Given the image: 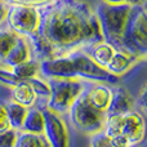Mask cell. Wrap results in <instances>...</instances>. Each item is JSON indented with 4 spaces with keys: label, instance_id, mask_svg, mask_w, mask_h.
<instances>
[{
    "label": "cell",
    "instance_id": "cell-18",
    "mask_svg": "<svg viewBox=\"0 0 147 147\" xmlns=\"http://www.w3.org/2000/svg\"><path fill=\"white\" fill-rule=\"evenodd\" d=\"M14 147H51L43 133H30L18 130Z\"/></svg>",
    "mask_w": 147,
    "mask_h": 147
},
{
    "label": "cell",
    "instance_id": "cell-10",
    "mask_svg": "<svg viewBox=\"0 0 147 147\" xmlns=\"http://www.w3.org/2000/svg\"><path fill=\"white\" fill-rule=\"evenodd\" d=\"M83 93L94 109L105 114H109V109L112 101V96H114V86H111V84L85 81Z\"/></svg>",
    "mask_w": 147,
    "mask_h": 147
},
{
    "label": "cell",
    "instance_id": "cell-22",
    "mask_svg": "<svg viewBox=\"0 0 147 147\" xmlns=\"http://www.w3.org/2000/svg\"><path fill=\"white\" fill-rule=\"evenodd\" d=\"M21 81L12 72L10 69H5V67H0V84L8 88H12L16 84Z\"/></svg>",
    "mask_w": 147,
    "mask_h": 147
},
{
    "label": "cell",
    "instance_id": "cell-7",
    "mask_svg": "<svg viewBox=\"0 0 147 147\" xmlns=\"http://www.w3.org/2000/svg\"><path fill=\"white\" fill-rule=\"evenodd\" d=\"M5 25L17 35L26 38L31 44L38 36L40 25V7L8 4Z\"/></svg>",
    "mask_w": 147,
    "mask_h": 147
},
{
    "label": "cell",
    "instance_id": "cell-1",
    "mask_svg": "<svg viewBox=\"0 0 147 147\" xmlns=\"http://www.w3.org/2000/svg\"><path fill=\"white\" fill-rule=\"evenodd\" d=\"M103 40L94 8L81 0H56L40 7L38 36L31 44L38 61L65 56Z\"/></svg>",
    "mask_w": 147,
    "mask_h": 147
},
{
    "label": "cell",
    "instance_id": "cell-20",
    "mask_svg": "<svg viewBox=\"0 0 147 147\" xmlns=\"http://www.w3.org/2000/svg\"><path fill=\"white\" fill-rule=\"evenodd\" d=\"M18 38H20V35L13 32L10 28L8 27L0 28V65L3 63L5 57L12 51L14 44L17 43Z\"/></svg>",
    "mask_w": 147,
    "mask_h": 147
},
{
    "label": "cell",
    "instance_id": "cell-17",
    "mask_svg": "<svg viewBox=\"0 0 147 147\" xmlns=\"http://www.w3.org/2000/svg\"><path fill=\"white\" fill-rule=\"evenodd\" d=\"M5 111H7V116L8 120H9L10 128L14 130H21L22 129V124L23 120H25L26 112H27V107L22 106L20 103H16L12 99L8 101L7 103H4Z\"/></svg>",
    "mask_w": 147,
    "mask_h": 147
},
{
    "label": "cell",
    "instance_id": "cell-2",
    "mask_svg": "<svg viewBox=\"0 0 147 147\" xmlns=\"http://www.w3.org/2000/svg\"><path fill=\"white\" fill-rule=\"evenodd\" d=\"M39 75H41L45 79H79V80L84 81L107 83L111 85L117 84L119 81L117 76L99 67L83 49L65 54V56L40 61Z\"/></svg>",
    "mask_w": 147,
    "mask_h": 147
},
{
    "label": "cell",
    "instance_id": "cell-27",
    "mask_svg": "<svg viewBox=\"0 0 147 147\" xmlns=\"http://www.w3.org/2000/svg\"><path fill=\"white\" fill-rule=\"evenodd\" d=\"M8 129H12V128H10L4 105L0 103V132H5V130H8Z\"/></svg>",
    "mask_w": 147,
    "mask_h": 147
},
{
    "label": "cell",
    "instance_id": "cell-25",
    "mask_svg": "<svg viewBox=\"0 0 147 147\" xmlns=\"http://www.w3.org/2000/svg\"><path fill=\"white\" fill-rule=\"evenodd\" d=\"M7 4H22V5H35V7H43V5L51 4L56 0H4Z\"/></svg>",
    "mask_w": 147,
    "mask_h": 147
},
{
    "label": "cell",
    "instance_id": "cell-14",
    "mask_svg": "<svg viewBox=\"0 0 147 147\" xmlns=\"http://www.w3.org/2000/svg\"><path fill=\"white\" fill-rule=\"evenodd\" d=\"M10 99L16 103L27 107V109L38 103V97H36L35 92L32 90L31 85L26 80L18 81L14 86L10 88Z\"/></svg>",
    "mask_w": 147,
    "mask_h": 147
},
{
    "label": "cell",
    "instance_id": "cell-8",
    "mask_svg": "<svg viewBox=\"0 0 147 147\" xmlns=\"http://www.w3.org/2000/svg\"><path fill=\"white\" fill-rule=\"evenodd\" d=\"M124 51L145 59L147 53V13L145 4L133 5L124 35Z\"/></svg>",
    "mask_w": 147,
    "mask_h": 147
},
{
    "label": "cell",
    "instance_id": "cell-6",
    "mask_svg": "<svg viewBox=\"0 0 147 147\" xmlns=\"http://www.w3.org/2000/svg\"><path fill=\"white\" fill-rule=\"evenodd\" d=\"M47 80L51 88V96L44 107L58 115H66L74 101L83 92L85 81L65 78H51Z\"/></svg>",
    "mask_w": 147,
    "mask_h": 147
},
{
    "label": "cell",
    "instance_id": "cell-23",
    "mask_svg": "<svg viewBox=\"0 0 147 147\" xmlns=\"http://www.w3.org/2000/svg\"><path fill=\"white\" fill-rule=\"evenodd\" d=\"M17 130L8 129L5 132H0V147H14Z\"/></svg>",
    "mask_w": 147,
    "mask_h": 147
},
{
    "label": "cell",
    "instance_id": "cell-13",
    "mask_svg": "<svg viewBox=\"0 0 147 147\" xmlns=\"http://www.w3.org/2000/svg\"><path fill=\"white\" fill-rule=\"evenodd\" d=\"M99 67L106 69L107 63L110 62V59L112 58L114 53L116 52V48L114 45H111L110 43H107L106 40H101L97 43L89 45L88 48L83 49Z\"/></svg>",
    "mask_w": 147,
    "mask_h": 147
},
{
    "label": "cell",
    "instance_id": "cell-3",
    "mask_svg": "<svg viewBox=\"0 0 147 147\" xmlns=\"http://www.w3.org/2000/svg\"><path fill=\"white\" fill-rule=\"evenodd\" d=\"M102 132L110 138L112 147H136L145 140V116L138 110L123 114H107Z\"/></svg>",
    "mask_w": 147,
    "mask_h": 147
},
{
    "label": "cell",
    "instance_id": "cell-12",
    "mask_svg": "<svg viewBox=\"0 0 147 147\" xmlns=\"http://www.w3.org/2000/svg\"><path fill=\"white\" fill-rule=\"evenodd\" d=\"M32 57H34V52H32L31 43L26 38L20 36L17 43L12 48V51L9 52V54L3 61L1 66L5 67V69H13L14 66L32 58Z\"/></svg>",
    "mask_w": 147,
    "mask_h": 147
},
{
    "label": "cell",
    "instance_id": "cell-28",
    "mask_svg": "<svg viewBox=\"0 0 147 147\" xmlns=\"http://www.w3.org/2000/svg\"><path fill=\"white\" fill-rule=\"evenodd\" d=\"M7 10H8V4L4 0H0V26H3V23L5 22Z\"/></svg>",
    "mask_w": 147,
    "mask_h": 147
},
{
    "label": "cell",
    "instance_id": "cell-15",
    "mask_svg": "<svg viewBox=\"0 0 147 147\" xmlns=\"http://www.w3.org/2000/svg\"><path fill=\"white\" fill-rule=\"evenodd\" d=\"M133 110V99L123 86H115L109 114H123Z\"/></svg>",
    "mask_w": 147,
    "mask_h": 147
},
{
    "label": "cell",
    "instance_id": "cell-5",
    "mask_svg": "<svg viewBox=\"0 0 147 147\" xmlns=\"http://www.w3.org/2000/svg\"><path fill=\"white\" fill-rule=\"evenodd\" d=\"M67 115L74 129L89 137L103 130L107 116V114L98 111L89 103L83 92L74 101Z\"/></svg>",
    "mask_w": 147,
    "mask_h": 147
},
{
    "label": "cell",
    "instance_id": "cell-16",
    "mask_svg": "<svg viewBox=\"0 0 147 147\" xmlns=\"http://www.w3.org/2000/svg\"><path fill=\"white\" fill-rule=\"evenodd\" d=\"M30 133H43L44 132V114L43 109L39 106H32L27 109L25 120L22 124V129Z\"/></svg>",
    "mask_w": 147,
    "mask_h": 147
},
{
    "label": "cell",
    "instance_id": "cell-9",
    "mask_svg": "<svg viewBox=\"0 0 147 147\" xmlns=\"http://www.w3.org/2000/svg\"><path fill=\"white\" fill-rule=\"evenodd\" d=\"M44 114V132L51 147H69V130L66 121L61 115L43 107Z\"/></svg>",
    "mask_w": 147,
    "mask_h": 147
},
{
    "label": "cell",
    "instance_id": "cell-4",
    "mask_svg": "<svg viewBox=\"0 0 147 147\" xmlns=\"http://www.w3.org/2000/svg\"><path fill=\"white\" fill-rule=\"evenodd\" d=\"M132 7L133 5H109L101 1L94 8L103 40L119 51H124L125 28Z\"/></svg>",
    "mask_w": 147,
    "mask_h": 147
},
{
    "label": "cell",
    "instance_id": "cell-26",
    "mask_svg": "<svg viewBox=\"0 0 147 147\" xmlns=\"http://www.w3.org/2000/svg\"><path fill=\"white\" fill-rule=\"evenodd\" d=\"M102 3L109 5H141L145 4L146 0H102Z\"/></svg>",
    "mask_w": 147,
    "mask_h": 147
},
{
    "label": "cell",
    "instance_id": "cell-24",
    "mask_svg": "<svg viewBox=\"0 0 147 147\" xmlns=\"http://www.w3.org/2000/svg\"><path fill=\"white\" fill-rule=\"evenodd\" d=\"M89 147H112V145L110 142V138L103 132H101V133L90 136Z\"/></svg>",
    "mask_w": 147,
    "mask_h": 147
},
{
    "label": "cell",
    "instance_id": "cell-11",
    "mask_svg": "<svg viewBox=\"0 0 147 147\" xmlns=\"http://www.w3.org/2000/svg\"><path fill=\"white\" fill-rule=\"evenodd\" d=\"M140 61L141 58H138L134 54L116 49V52L114 53V56L110 59V62L107 63L105 70L109 71L110 74H112V75L120 78V76L125 75L129 70H132Z\"/></svg>",
    "mask_w": 147,
    "mask_h": 147
},
{
    "label": "cell",
    "instance_id": "cell-19",
    "mask_svg": "<svg viewBox=\"0 0 147 147\" xmlns=\"http://www.w3.org/2000/svg\"><path fill=\"white\" fill-rule=\"evenodd\" d=\"M39 69H40V61L32 57V58L17 65L10 70L20 80H28V79L39 75Z\"/></svg>",
    "mask_w": 147,
    "mask_h": 147
},
{
    "label": "cell",
    "instance_id": "cell-21",
    "mask_svg": "<svg viewBox=\"0 0 147 147\" xmlns=\"http://www.w3.org/2000/svg\"><path fill=\"white\" fill-rule=\"evenodd\" d=\"M26 81H28V84L31 85L32 90L35 92L36 97H38V101L39 99H41V101L45 99V102H47V99L51 96V88H49L48 80H47L45 78H43L41 75H36Z\"/></svg>",
    "mask_w": 147,
    "mask_h": 147
},
{
    "label": "cell",
    "instance_id": "cell-29",
    "mask_svg": "<svg viewBox=\"0 0 147 147\" xmlns=\"http://www.w3.org/2000/svg\"><path fill=\"white\" fill-rule=\"evenodd\" d=\"M136 147H140V146H136Z\"/></svg>",
    "mask_w": 147,
    "mask_h": 147
}]
</instances>
